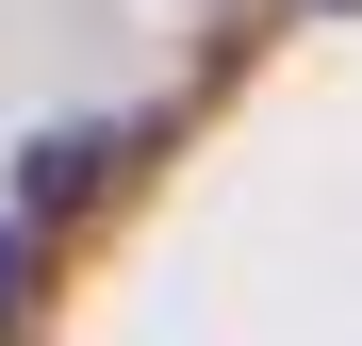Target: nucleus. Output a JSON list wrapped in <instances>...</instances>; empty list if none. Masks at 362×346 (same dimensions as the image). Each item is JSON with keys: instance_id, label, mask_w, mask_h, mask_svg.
Returning <instances> with one entry per match:
<instances>
[{"instance_id": "obj_1", "label": "nucleus", "mask_w": 362, "mask_h": 346, "mask_svg": "<svg viewBox=\"0 0 362 346\" xmlns=\"http://www.w3.org/2000/svg\"><path fill=\"white\" fill-rule=\"evenodd\" d=\"M83 182H99V132H49V149H33V214H66Z\"/></svg>"}, {"instance_id": "obj_2", "label": "nucleus", "mask_w": 362, "mask_h": 346, "mask_svg": "<svg viewBox=\"0 0 362 346\" xmlns=\"http://www.w3.org/2000/svg\"><path fill=\"white\" fill-rule=\"evenodd\" d=\"M33 297V231H0V313H17Z\"/></svg>"}]
</instances>
